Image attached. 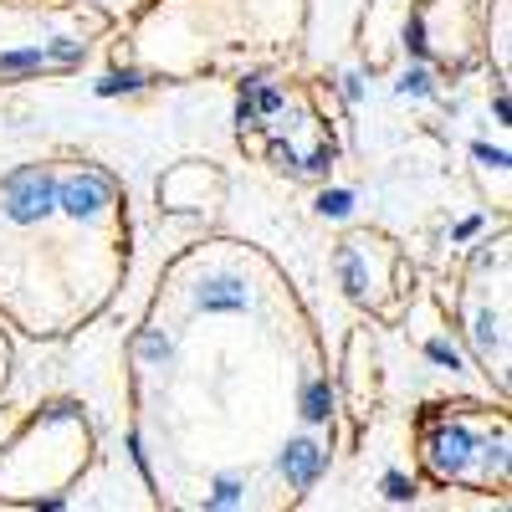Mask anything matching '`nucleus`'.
Masks as SVG:
<instances>
[{
	"label": "nucleus",
	"mask_w": 512,
	"mask_h": 512,
	"mask_svg": "<svg viewBox=\"0 0 512 512\" xmlns=\"http://www.w3.org/2000/svg\"><path fill=\"white\" fill-rule=\"evenodd\" d=\"M0 205H6V216H11L16 226L47 221L52 210H57V180H52V169H21V175H11Z\"/></svg>",
	"instance_id": "obj_1"
},
{
	"label": "nucleus",
	"mask_w": 512,
	"mask_h": 512,
	"mask_svg": "<svg viewBox=\"0 0 512 512\" xmlns=\"http://www.w3.org/2000/svg\"><path fill=\"white\" fill-rule=\"evenodd\" d=\"M113 195V180L98 175V169H88V175H72V180H57V205L67 210V216H93V210H103Z\"/></svg>",
	"instance_id": "obj_2"
},
{
	"label": "nucleus",
	"mask_w": 512,
	"mask_h": 512,
	"mask_svg": "<svg viewBox=\"0 0 512 512\" xmlns=\"http://www.w3.org/2000/svg\"><path fill=\"white\" fill-rule=\"evenodd\" d=\"M323 461H328V451H318L313 441H292V446L282 451V477H287L292 487H313L318 472H323Z\"/></svg>",
	"instance_id": "obj_3"
},
{
	"label": "nucleus",
	"mask_w": 512,
	"mask_h": 512,
	"mask_svg": "<svg viewBox=\"0 0 512 512\" xmlns=\"http://www.w3.org/2000/svg\"><path fill=\"white\" fill-rule=\"evenodd\" d=\"M466 456H472V436H466L461 425H446V431L431 441V461H436L441 477H461Z\"/></svg>",
	"instance_id": "obj_4"
},
{
	"label": "nucleus",
	"mask_w": 512,
	"mask_h": 512,
	"mask_svg": "<svg viewBox=\"0 0 512 512\" xmlns=\"http://www.w3.org/2000/svg\"><path fill=\"white\" fill-rule=\"evenodd\" d=\"M200 308L205 313H241L246 308V287L236 277H210L200 287Z\"/></svg>",
	"instance_id": "obj_5"
},
{
	"label": "nucleus",
	"mask_w": 512,
	"mask_h": 512,
	"mask_svg": "<svg viewBox=\"0 0 512 512\" xmlns=\"http://www.w3.org/2000/svg\"><path fill=\"white\" fill-rule=\"evenodd\" d=\"M328 410H333L328 384H308V390H303V415L308 420H328Z\"/></svg>",
	"instance_id": "obj_6"
},
{
	"label": "nucleus",
	"mask_w": 512,
	"mask_h": 512,
	"mask_svg": "<svg viewBox=\"0 0 512 512\" xmlns=\"http://www.w3.org/2000/svg\"><path fill=\"white\" fill-rule=\"evenodd\" d=\"M338 272H344L349 297H364V267H359V251H344V256H338Z\"/></svg>",
	"instance_id": "obj_7"
},
{
	"label": "nucleus",
	"mask_w": 512,
	"mask_h": 512,
	"mask_svg": "<svg viewBox=\"0 0 512 512\" xmlns=\"http://www.w3.org/2000/svg\"><path fill=\"white\" fill-rule=\"evenodd\" d=\"M41 62H47V47H26V52L0 57V72H26V67H41Z\"/></svg>",
	"instance_id": "obj_8"
},
{
	"label": "nucleus",
	"mask_w": 512,
	"mask_h": 512,
	"mask_svg": "<svg viewBox=\"0 0 512 512\" xmlns=\"http://www.w3.org/2000/svg\"><path fill=\"white\" fill-rule=\"evenodd\" d=\"M139 82H144L139 72H113V77H103V82H98V93H103V98H118V93H134Z\"/></svg>",
	"instance_id": "obj_9"
},
{
	"label": "nucleus",
	"mask_w": 512,
	"mask_h": 512,
	"mask_svg": "<svg viewBox=\"0 0 512 512\" xmlns=\"http://www.w3.org/2000/svg\"><path fill=\"white\" fill-rule=\"evenodd\" d=\"M349 205H354L349 190H328V195L318 200V210H323V216H333V221H338V216H349Z\"/></svg>",
	"instance_id": "obj_10"
},
{
	"label": "nucleus",
	"mask_w": 512,
	"mask_h": 512,
	"mask_svg": "<svg viewBox=\"0 0 512 512\" xmlns=\"http://www.w3.org/2000/svg\"><path fill=\"white\" fill-rule=\"evenodd\" d=\"M139 354H144V359H169V338H164V333H144V338H139Z\"/></svg>",
	"instance_id": "obj_11"
},
{
	"label": "nucleus",
	"mask_w": 512,
	"mask_h": 512,
	"mask_svg": "<svg viewBox=\"0 0 512 512\" xmlns=\"http://www.w3.org/2000/svg\"><path fill=\"white\" fill-rule=\"evenodd\" d=\"M231 502H241V482H236V477H226V482L216 487V497H210V507H231Z\"/></svg>",
	"instance_id": "obj_12"
},
{
	"label": "nucleus",
	"mask_w": 512,
	"mask_h": 512,
	"mask_svg": "<svg viewBox=\"0 0 512 512\" xmlns=\"http://www.w3.org/2000/svg\"><path fill=\"white\" fill-rule=\"evenodd\" d=\"M77 57H82L77 41H57V47H47V62H77Z\"/></svg>",
	"instance_id": "obj_13"
},
{
	"label": "nucleus",
	"mask_w": 512,
	"mask_h": 512,
	"mask_svg": "<svg viewBox=\"0 0 512 512\" xmlns=\"http://www.w3.org/2000/svg\"><path fill=\"white\" fill-rule=\"evenodd\" d=\"M431 359H441V364H451V369H456V354H451V344H441V338L431 344Z\"/></svg>",
	"instance_id": "obj_14"
},
{
	"label": "nucleus",
	"mask_w": 512,
	"mask_h": 512,
	"mask_svg": "<svg viewBox=\"0 0 512 512\" xmlns=\"http://www.w3.org/2000/svg\"><path fill=\"white\" fill-rule=\"evenodd\" d=\"M384 487H390V497H395V502H405V497H410V487H405V477H390V482H384Z\"/></svg>",
	"instance_id": "obj_15"
},
{
	"label": "nucleus",
	"mask_w": 512,
	"mask_h": 512,
	"mask_svg": "<svg viewBox=\"0 0 512 512\" xmlns=\"http://www.w3.org/2000/svg\"><path fill=\"white\" fill-rule=\"evenodd\" d=\"M400 88H405V93H425V72H410V77L400 82Z\"/></svg>",
	"instance_id": "obj_16"
},
{
	"label": "nucleus",
	"mask_w": 512,
	"mask_h": 512,
	"mask_svg": "<svg viewBox=\"0 0 512 512\" xmlns=\"http://www.w3.org/2000/svg\"><path fill=\"white\" fill-rule=\"evenodd\" d=\"M308 169H313V175H323V169H328V149H318V154L308 159Z\"/></svg>",
	"instance_id": "obj_17"
}]
</instances>
